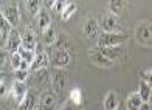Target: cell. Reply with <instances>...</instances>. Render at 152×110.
<instances>
[{
  "mask_svg": "<svg viewBox=\"0 0 152 110\" xmlns=\"http://www.w3.org/2000/svg\"><path fill=\"white\" fill-rule=\"evenodd\" d=\"M129 37L123 33H101L98 37L99 48H110V47H123Z\"/></svg>",
  "mask_w": 152,
  "mask_h": 110,
  "instance_id": "6da1fadb",
  "label": "cell"
},
{
  "mask_svg": "<svg viewBox=\"0 0 152 110\" xmlns=\"http://www.w3.org/2000/svg\"><path fill=\"white\" fill-rule=\"evenodd\" d=\"M137 39L143 45H152V25L148 22H141L137 25Z\"/></svg>",
  "mask_w": 152,
  "mask_h": 110,
  "instance_id": "7a4b0ae2",
  "label": "cell"
},
{
  "mask_svg": "<svg viewBox=\"0 0 152 110\" xmlns=\"http://www.w3.org/2000/svg\"><path fill=\"white\" fill-rule=\"evenodd\" d=\"M2 14L5 16V19L10 22V25L12 26V28H16V26L19 25L20 22V12H19V6L17 3H6L3 6V12Z\"/></svg>",
  "mask_w": 152,
  "mask_h": 110,
  "instance_id": "3957f363",
  "label": "cell"
},
{
  "mask_svg": "<svg viewBox=\"0 0 152 110\" xmlns=\"http://www.w3.org/2000/svg\"><path fill=\"white\" fill-rule=\"evenodd\" d=\"M118 26H120L118 16L112 14V12H107V14L102 16V19H101L102 33H118Z\"/></svg>",
  "mask_w": 152,
  "mask_h": 110,
  "instance_id": "277c9868",
  "label": "cell"
},
{
  "mask_svg": "<svg viewBox=\"0 0 152 110\" xmlns=\"http://www.w3.org/2000/svg\"><path fill=\"white\" fill-rule=\"evenodd\" d=\"M51 64L58 68H64L70 64V54L67 50H56L53 53V56L50 58Z\"/></svg>",
  "mask_w": 152,
  "mask_h": 110,
  "instance_id": "5b68a950",
  "label": "cell"
},
{
  "mask_svg": "<svg viewBox=\"0 0 152 110\" xmlns=\"http://www.w3.org/2000/svg\"><path fill=\"white\" fill-rule=\"evenodd\" d=\"M20 47H22V37H20V34L12 28V31L8 34V37H6V50L12 54V53H17Z\"/></svg>",
  "mask_w": 152,
  "mask_h": 110,
  "instance_id": "8992f818",
  "label": "cell"
},
{
  "mask_svg": "<svg viewBox=\"0 0 152 110\" xmlns=\"http://www.w3.org/2000/svg\"><path fill=\"white\" fill-rule=\"evenodd\" d=\"M88 58H90L92 62H93L95 65H98V67H102V68H110V67H113V62H112L110 59H107L99 50H92V51H88Z\"/></svg>",
  "mask_w": 152,
  "mask_h": 110,
  "instance_id": "52a82bcc",
  "label": "cell"
},
{
  "mask_svg": "<svg viewBox=\"0 0 152 110\" xmlns=\"http://www.w3.org/2000/svg\"><path fill=\"white\" fill-rule=\"evenodd\" d=\"M39 104H40V99L37 98V95L31 90H28L25 99L19 104V110H36V107Z\"/></svg>",
  "mask_w": 152,
  "mask_h": 110,
  "instance_id": "ba28073f",
  "label": "cell"
},
{
  "mask_svg": "<svg viewBox=\"0 0 152 110\" xmlns=\"http://www.w3.org/2000/svg\"><path fill=\"white\" fill-rule=\"evenodd\" d=\"M11 92H12V98L17 101V104H20L25 99L26 93H28V87L22 81H14V84L11 85Z\"/></svg>",
  "mask_w": 152,
  "mask_h": 110,
  "instance_id": "9c48e42d",
  "label": "cell"
},
{
  "mask_svg": "<svg viewBox=\"0 0 152 110\" xmlns=\"http://www.w3.org/2000/svg\"><path fill=\"white\" fill-rule=\"evenodd\" d=\"M20 37H22V47L26 48V50L30 51H34L37 47V42H36V33H34L31 28H26L23 31V34H20Z\"/></svg>",
  "mask_w": 152,
  "mask_h": 110,
  "instance_id": "30bf717a",
  "label": "cell"
},
{
  "mask_svg": "<svg viewBox=\"0 0 152 110\" xmlns=\"http://www.w3.org/2000/svg\"><path fill=\"white\" fill-rule=\"evenodd\" d=\"M48 60H50V58H48V54L45 51H39L36 53V58H34V60L31 62L30 65V70L31 71H40V70H45L47 68V64Z\"/></svg>",
  "mask_w": 152,
  "mask_h": 110,
  "instance_id": "8fae6325",
  "label": "cell"
},
{
  "mask_svg": "<svg viewBox=\"0 0 152 110\" xmlns=\"http://www.w3.org/2000/svg\"><path fill=\"white\" fill-rule=\"evenodd\" d=\"M98 50L104 54V56L107 59H110L112 62H115V60H118L124 53H126V50H124V47H110V48H98Z\"/></svg>",
  "mask_w": 152,
  "mask_h": 110,
  "instance_id": "7c38bea8",
  "label": "cell"
},
{
  "mask_svg": "<svg viewBox=\"0 0 152 110\" xmlns=\"http://www.w3.org/2000/svg\"><path fill=\"white\" fill-rule=\"evenodd\" d=\"M84 34L88 39L93 37H99V23L95 19H88L84 23Z\"/></svg>",
  "mask_w": 152,
  "mask_h": 110,
  "instance_id": "4fadbf2b",
  "label": "cell"
},
{
  "mask_svg": "<svg viewBox=\"0 0 152 110\" xmlns=\"http://www.w3.org/2000/svg\"><path fill=\"white\" fill-rule=\"evenodd\" d=\"M56 106V95L53 92H45L40 95V107L42 110H53Z\"/></svg>",
  "mask_w": 152,
  "mask_h": 110,
  "instance_id": "5bb4252c",
  "label": "cell"
},
{
  "mask_svg": "<svg viewBox=\"0 0 152 110\" xmlns=\"http://www.w3.org/2000/svg\"><path fill=\"white\" fill-rule=\"evenodd\" d=\"M51 87H53V92L59 95L65 87V74L64 73H54L53 74V79H51Z\"/></svg>",
  "mask_w": 152,
  "mask_h": 110,
  "instance_id": "9a60e30c",
  "label": "cell"
},
{
  "mask_svg": "<svg viewBox=\"0 0 152 110\" xmlns=\"http://www.w3.org/2000/svg\"><path fill=\"white\" fill-rule=\"evenodd\" d=\"M36 19H37V26H39V30L42 31V33L51 26V19H50V16H48V12H47L44 8L39 11V14L36 16Z\"/></svg>",
  "mask_w": 152,
  "mask_h": 110,
  "instance_id": "2e32d148",
  "label": "cell"
},
{
  "mask_svg": "<svg viewBox=\"0 0 152 110\" xmlns=\"http://www.w3.org/2000/svg\"><path fill=\"white\" fill-rule=\"evenodd\" d=\"M143 104H144V102L141 101V98H140V95H138V93L129 95L127 99H126V107H127V110H140Z\"/></svg>",
  "mask_w": 152,
  "mask_h": 110,
  "instance_id": "e0dca14e",
  "label": "cell"
},
{
  "mask_svg": "<svg viewBox=\"0 0 152 110\" xmlns=\"http://www.w3.org/2000/svg\"><path fill=\"white\" fill-rule=\"evenodd\" d=\"M138 95H140V98H141V101L144 102V104H148L149 99H151V95H152V87L148 84V82H144L143 79H141V82H140Z\"/></svg>",
  "mask_w": 152,
  "mask_h": 110,
  "instance_id": "ac0fdd59",
  "label": "cell"
},
{
  "mask_svg": "<svg viewBox=\"0 0 152 110\" xmlns=\"http://www.w3.org/2000/svg\"><path fill=\"white\" fill-rule=\"evenodd\" d=\"M56 37H58V33H56V30H54L53 26H50L48 30H45L42 33V42L47 47H53L54 42H56Z\"/></svg>",
  "mask_w": 152,
  "mask_h": 110,
  "instance_id": "d6986e66",
  "label": "cell"
},
{
  "mask_svg": "<svg viewBox=\"0 0 152 110\" xmlns=\"http://www.w3.org/2000/svg\"><path fill=\"white\" fill-rule=\"evenodd\" d=\"M118 95H116L115 92H109L106 95L104 98V109L106 110H115L116 107H118Z\"/></svg>",
  "mask_w": 152,
  "mask_h": 110,
  "instance_id": "ffe728a7",
  "label": "cell"
},
{
  "mask_svg": "<svg viewBox=\"0 0 152 110\" xmlns=\"http://www.w3.org/2000/svg\"><path fill=\"white\" fill-rule=\"evenodd\" d=\"M124 5H126V2H121V0H110L109 2V9L112 14L115 16H120L123 9H124Z\"/></svg>",
  "mask_w": 152,
  "mask_h": 110,
  "instance_id": "44dd1931",
  "label": "cell"
},
{
  "mask_svg": "<svg viewBox=\"0 0 152 110\" xmlns=\"http://www.w3.org/2000/svg\"><path fill=\"white\" fill-rule=\"evenodd\" d=\"M82 92H81V88H73V90L70 92V96H68V101L72 102V104L75 106H82Z\"/></svg>",
  "mask_w": 152,
  "mask_h": 110,
  "instance_id": "7402d4cb",
  "label": "cell"
},
{
  "mask_svg": "<svg viewBox=\"0 0 152 110\" xmlns=\"http://www.w3.org/2000/svg\"><path fill=\"white\" fill-rule=\"evenodd\" d=\"M17 53L20 54V58H22V60H25V62H28L30 65H31V62L34 60V58H36V53H34V51H30V50H26V48H23V47H20Z\"/></svg>",
  "mask_w": 152,
  "mask_h": 110,
  "instance_id": "603a6c76",
  "label": "cell"
},
{
  "mask_svg": "<svg viewBox=\"0 0 152 110\" xmlns=\"http://www.w3.org/2000/svg\"><path fill=\"white\" fill-rule=\"evenodd\" d=\"M12 31V26L10 25V22L5 19V16L0 12V33L3 34V37H8V34Z\"/></svg>",
  "mask_w": 152,
  "mask_h": 110,
  "instance_id": "cb8c5ba5",
  "label": "cell"
},
{
  "mask_svg": "<svg viewBox=\"0 0 152 110\" xmlns=\"http://www.w3.org/2000/svg\"><path fill=\"white\" fill-rule=\"evenodd\" d=\"M42 2H37V0H30V2H26V8H28V11L31 12V14L37 16L39 11L42 9Z\"/></svg>",
  "mask_w": 152,
  "mask_h": 110,
  "instance_id": "d4e9b609",
  "label": "cell"
},
{
  "mask_svg": "<svg viewBox=\"0 0 152 110\" xmlns=\"http://www.w3.org/2000/svg\"><path fill=\"white\" fill-rule=\"evenodd\" d=\"M76 11V5L75 3H72V2H67V6H65V9L62 11V20H68L72 17V14Z\"/></svg>",
  "mask_w": 152,
  "mask_h": 110,
  "instance_id": "484cf974",
  "label": "cell"
},
{
  "mask_svg": "<svg viewBox=\"0 0 152 110\" xmlns=\"http://www.w3.org/2000/svg\"><path fill=\"white\" fill-rule=\"evenodd\" d=\"M10 60H11L12 68H14V70H19L20 64H22V58H20V54H19V53H12L11 58H10Z\"/></svg>",
  "mask_w": 152,
  "mask_h": 110,
  "instance_id": "4316f807",
  "label": "cell"
},
{
  "mask_svg": "<svg viewBox=\"0 0 152 110\" xmlns=\"http://www.w3.org/2000/svg\"><path fill=\"white\" fill-rule=\"evenodd\" d=\"M67 42V36H64V34H58L56 37V42H54L53 48H56V50H64V45Z\"/></svg>",
  "mask_w": 152,
  "mask_h": 110,
  "instance_id": "83f0119b",
  "label": "cell"
},
{
  "mask_svg": "<svg viewBox=\"0 0 152 110\" xmlns=\"http://www.w3.org/2000/svg\"><path fill=\"white\" fill-rule=\"evenodd\" d=\"M14 76H16V81L25 82L26 76H28V71H25V70H14Z\"/></svg>",
  "mask_w": 152,
  "mask_h": 110,
  "instance_id": "f1b7e54d",
  "label": "cell"
},
{
  "mask_svg": "<svg viewBox=\"0 0 152 110\" xmlns=\"http://www.w3.org/2000/svg\"><path fill=\"white\" fill-rule=\"evenodd\" d=\"M10 92V84L6 81H3L2 84H0V98H5L6 95Z\"/></svg>",
  "mask_w": 152,
  "mask_h": 110,
  "instance_id": "f546056e",
  "label": "cell"
},
{
  "mask_svg": "<svg viewBox=\"0 0 152 110\" xmlns=\"http://www.w3.org/2000/svg\"><path fill=\"white\" fill-rule=\"evenodd\" d=\"M65 6H67V2H61V0H56V2H54V5H53V8L56 9L58 12H61V14H62V11L65 9Z\"/></svg>",
  "mask_w": 152,
  "mask_h": 110,
  "instance_id": "4dcf8cb0",
  "label": "cell"
},
{
  "mask_svg": "<svg viewBox=\"0 0 152 110\" xmlns=\"http://www.w3.org/2000/svg\"><path fill=\"white\" fill-rule=\"evenodd\" d=\"M141 78H143L144 82H148V84L152 87V70H149V71H143V73H141Z\"/></svg>",
  "mask_w": 152,
  "mask_h": 110,
  "instance_id": "1f68e13d",
  "label": "cell"
},
{
  "mask_svg": "<svg viewBox=\"0 0 152 110\" xmlns=\"http://www.w3.org/2000/svg\"><path fill=\"white\" fill-rule=\"evenodd\" d=\"M6 60H8V53H6V50H0V68L5 67Z\"/></svg>",
  "mask_w": 152,
  "mask_h": 110,
  "instance_id": "d6a6232c",
  "label": "cell"
},
{
  "mask_svg": "<svg viewBox=\"0 0 152 110\" xmlns=\"http://www.w3.org/2000/svg\"><path fill=\"white\" fill-rule=\"evenodd\" d=\"M61 110H81V107H79V106H75V104H72L70 101H67L65 104L61 107Z\"/></svg>",
  "mask_w": 152,
  "mask_h": 110,
  "instance_id": "836d02e7",
  "label": "cell"
},
{
  "mask_svg": "<svg viewBox=\"0 0 152 110\" xmlns=\"http://www.w3.org/2000/svg\"><path fill=\"white\" fill-rule=\"evenodd\" d=\"M140 110H151V107H149V104H143Z\"/></svg>",
  "mask_w": 152,
  "mask_h": 110,
  "instance_id": "e575fe53",
  "label": "cell"
},
{
  "mask_svg": "<svg viewBox=\"0 0 152 110\" xmlns=\"http://www.w3.org/2000/svg\"><path fill=\"white\" fill-rule=\"evenodd\" d=\"M3 81H5V74H3L2 71H0V84H2Z\"/></svg>",
  "mask_w": 152,
  "mask_h": 110,
  "instance_id": "d590c367",
  "label": "cell"
},
{
  "mask_svg": "<svg viewBox=\"0 0 152 110\" xmlns=\"http://www.w3.org/2000/svg\"><path fill=\"white\" fill-rule=\"evenodd\" d=\"M2 39H3V34L0 33V44H2Z\"/></svg>",
  "mask_w": 152,
  "mask_h": 110,
  "instance_id": "8d00e7d4",
  "label": "cell"
},
{
  "mask_svg": "<svg viewBox=\"0 0 152 110\" xmlns=\"http://www.w3.org/2000/svg\"><path fill=\"white\" fill-rule=\"evenodd\" d=\"M115 110H123V109H121V107H120V106H118V107H116V109H115Z\"/></svg>",
  "mask_w": 152,
  "mask_h": 110,
  "instance_id": "74e56055",
  "label": "cell"
},
{
  "mask_svg": "<svg viewBox=\"0 0 152 110\" xmlns=\"http://www.w3.org/2000/svg\"><path fill=\"white\" fill-rule=\"evenodd\" d=\"M0 12H2V11H0Z\"/></svg>",
  "mask_w": 152,
  "mask_h": 110,
  "instance_id": "f35d334b",
  "label": "cell"
}]
</instances>
